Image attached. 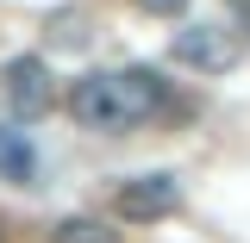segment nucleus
Here are the masks:
<instances>
[{
    "label": "nucleus",
    "instance_id": "obj_1",
    "mask_svg": "<svg viewBox=\"0 0 250 243\" xmlns=\"http://www.w3.org/2000/svg\"><path fill=\"white\" fill-rule=\"evenodd\" d=\"M69 119L82 125V131H106V137H125L131 125H144L150 112L169 106V81L156 75V69H94V75H75L69 81Z\"/></svg>",
    "mask_w": 250,
    "mask_h": 243
},
{
    "label": "nucleus",
    "instance_id": "obj_2",
    "mask_svg": "<svg viewBox=\"0 0 250 243\" xmlns=\"http://www.w3.org/2000/svg\"><path fill=\"white\" fill-rule=\"evenodd\" d=\"M0 100L13 119H44L57 106V75L44 56H6L0 62Z\"/></svg>",
    "mask_w": 250,
    "mask_h": 243
},
{
    "label": "nucleus",
    "instance_id": "obj_3",
    "mask_svg": "<svg viewBox=\"0 0 250 243\" xmlns=\"http://www.w3.org/2000/svg\"><path fill=\"white\" fill-rule=\"evenodd\" d=\"M169 56L182 69H194V75H225V69H238L244 44H238V31H225V25H182L169 37Z\"/></svg>",
    "mask_w": 250,
    "mask_h": 243
},
{
    "label": "nucleus",
    "instance_id": "obj_4",
    "mask_svg": "<svg viewBox=\"0 0 250 243\" xmlns=\"http://www.w3.org/2000/svg\"><path fill=\"white\" fill-rule=\"evenodd\" d=\"M113 212L125 218V224H156V218H175L182 212V181L175 175H131V181H119V193H113Z\"/></svg>",
    "mask_w": 250,
    "mask_h": 243
},
{
    "label": "nucleus",
    "instance_id": "obj_5",
    "mask_svg": "<svg viewBox=\"0 0 250 243\" xmlns=\"http://www.w3.org/2000/svg\"><path fill=\"white\" fill-rule=\"evenodd\" d=\"M0 181H19V187L38 181V156H31L25 131H0Z\"/></svg>",
    "mask_w": 250,
    "mask_h": 243
},
{
    "label": "nucleus",
    "instance_id": "obj_6",
    "mask_svg": "<svg viewBox=\"0 0 250 243\" xmlns=\"http://www.w3.org/2000/svg\"><path fill=\"white\" fill-rule=\"evenodd\" d=\"M50 243H119L100 218H62L57 231H50Z\"/></svg>",
    "mask_w": 250,
    "mask_h": 243
},
{
    "label": "nucleus",
    "instance_id": "obj_7",
    "mask_svg": "<svg viewBox=\"0 0 250 243\" xmlns=\"http://www.w3.org/2000/svg\"><path fill=\"white\" fill-rule=\"evenodd\" d=\"M50 25H57V44H69V50H75V44H88V31H82V13H57ZM50 25H44V31H50Z\"/></svg>",
    "mask_w": 250,
    "mask_h": 243
},
{
    "label": "nucleus",
    "instance_id": "obj_8",
    "mask_svg": "<svg viewBox=\"0 0 250 243\" xmlns=\"http://www.w3.org/2000/svg\"><path fill=\"white\" fill-rule=\"evenodd\" d=\"M138 6H144L150 19H182L188 13V0H138Z\"/></svg>",
    "mask_w": 250,
    "mask_h": 243
}]
</instances>
